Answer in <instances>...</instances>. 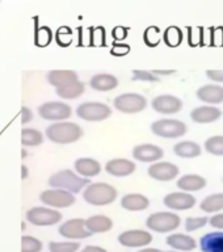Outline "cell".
I'll return each instance as SVG.
<instances>
[{"instance_id": "6da1fadb", "label": "cell", "mask_w": 223, "mask_h": 252, "mask_svg": "<svg viewBox=\"0 0 223 252\" xmlns=\"http://www.w3.org/2000/svg\"><path fill=\"white\" fill-rule=\"evenodd\" d=\"M46 137L49 141L58 145H70L79 141L83 137V129L75 122L59 121L50 125L46 129Z\"/></svg>"}, {"instance_id": "7a4b0ae2", "label": "cell", "mask_w": 223, "mask_h": 252, "mask_svg": "<svg viewBox=\"0 0 223 252\" xmlns=\"http://www.w3.org/2000/svg\"><path fill=\"white\" fill-rule=\"evenodd\" d=\"M117 197L118 190L108 183H91L83 192L84 201L94 206H106L113 204Z\"/></svg>"}, {"instance_id": "3957f363", "label": "cell", "mask_w": 223, "mask_h": 252, "mask_svg": "<svg viewBox=\"0 0 223 252\" xmlns=\"http://www.w3.org/2000/svg\"><path fill=\"white\" fill-rule=\"evenodd\" d=\"M91 181L87 177H82L78 173H75L71 169H62L55 172L54 175H51L49 179V185L51 188H58V189H64L68 192L79 193L84 187L90 185Z\"/></svg>"}, {"instance_id": "277c9868", "label": "cell", "mask_w": 223, "mask_h": 252, "mask_svg": "<svg viewBox=\"0 0 223 252\" xmlns=\"http://www.w3.org/2000/svg\"><path fill=\"white\" fill-rule=\"evenodd\" d=\"M181 218L175 212H157L150 214L146 220V226L150 231L158 234H171L180 227Z\"/></svg>"}, {"instance_id": "5b68a950", "label": "cell", "mask_w": 223, "mask_h": 252, "mask_svg": "<svg viewBox=\"0 0 223 252\" xmlns=\"http://www.w3.org/2000/svg\"><path fill=\"white\" fill-rule=\"evenodd\" d=\"M151 131L161 138H180L187 133V125L176 118H161L151 124Z\"/></svg>"}, {"instance_id": "8992f818", "label": "cell", "mask_w": 223, "mask_h": 252, "mask_svg": "<svg viewBox=\"0 0 223 252\" xmlns=\"http://www.w3.org/2000/svg\"><path fill=\"white\" fill-rule=\"evenodd\" d=\"M147 98L139 94H122L113 100L114 108L125 114H135L147 108Z\"/></svg>"}, {"instance_id": "52a82bcc", "label": "cell", "mask_w": 223, "mask_h": 252, "mask_svg": "<svg viewBox=\"0 0 223 252\" xmlns=\"http://www.w3.org/2000/svg\"><path fill=\"white\" fill-rule=\"evenodd\" d=\"M76 116L84 121L98 122L109 118L112 116V109L104 102L88 101L83 102L76 108Z\"/></svg>"}, {"instance_id": "ba28073f", "label": "cell", "mask_w": 223, "mask_h": 252, "mask_svg": "<svg viewBox=\"0 0 223 252\" xmlns=\"http://www.w3.org/2000/svg\"><path fill=\"white\" fill-rule=\"evenodd\" d=\"M39 200L49 208L66 209L70 208L76 202V197L74 193L64 190V189H47L39 194Z\"/></svg>"}, {"instance_id": "9c48e42d", "label": "cell", "mask_w": 223, "mask_h": 252, "mask_svg": "<svg viewBox=\"0 0 223 252\" xmlns=\"http://www.w3.org/2000/svg\"><path fill=\"white\" fill-rule=\"evenodd\" d=\"M62 213L49 206H35L27 212V220L34 226H54L62 220Z\"/></svg>"}, {"instance_id": "30bf717a", "label": "cell", "mask_w": 223, "mask_h": 252, "mask_svg": "<svg viewBox=\"0 0 223 252\" xmlns=\"http://www.w3.org/2000/svg\"><path fill=\"white\" fill-rule=\"evenodd\" d=\"M153 234L141 228H134V230H126L118 235V243L122 247L126 248H143L149 247V244L153 242Z\"/></svg>"}, {"instance_id": "8fae6325", "label": "cell", "mask_w": 223, "mask_h": 252, "mask_svg": "<svg viewBox=\"0 0 223 252\" xmlns=\"http://www.w3.org/2000/svg\"><path fill=\"white\" fill-rule=\"evenodd\" d=\"M58 232L59 235L70 240L87 239L92 235V232L87 228L86 220L83 218H72V220H64L59 226Z\"/></svg>"}, {"instance_id": "7c38bea8", "label": "cell", "mask_w": 223, "mask_h": 252, "mask_svg": "<svg viewBox=\"0 0 223 252\" xmlns=\"http://www.w3.org/2000/svg\"><path fill=\"white\" fill-rule=\"evenodd\" d=\"M38 114L47 121H64L71 117L72 109L70 105L62 101H49L39 105Z\"/></svg>"}, {"instance_id": "4fadbf2b", "label": "cell", "mask_w": 223, "mask_h": 252, "mask_svg": "<svg viewBox=\"0 0 223 252\" xmlns=\"http://www.w3.org/2000/svg\"><path fill=\"white\" fill-rule=\"evenodd\" d=\"M196 202V197L189 192H184V190L168 193L163 198V204H164L165 208L169 209V210H175V212L191 210L192 208H194Z\"/></svg>"}, {"instance_id": "5bb4252c", "label": "cell", "mask_w": 223, "mask_h": 252, "mask_svg": "<svg viewBox=\"0 0 223 252\" xmlns=\"http://www.w3.org/2000/svg\"><path fill=\"white\" fill-rule=\"evenodd\" d=\"M151 106L155 112L160 114H176L183 109V101L173 94H159L153 98Z\"/></svg>"}, {"instance_id": "9a60e30c", "label": "cell", "mask_w": 223, "mask_h": 252, "mask_svg": "<svg viewBox=\"0 0 223 252\" xmlns=\"http://www.w3.org/2000/svg\"><path fill=\"white\" fill-rule=\"evenodd\" d=\"M149 176L157 181H172L175 180L180 169L171 161H157L149 167Z\"/></svg>"}, {"instance_id": "2e32d148", "label": "cell", "mask_w": 223, "mask_h": 252, "mask_svg": "<svg viewBox=\"0 0 223 252\" xmlns=\"http://www.w3.org/2000/svg\"><path fill=\"white\" fill-rule=\"evenodd\" d=\"M163 157H164L163 149L153 143L138 145L133 149V158L142 163H157Z\"/></svg>"}, {"instance_id": "e0dca14e", "label": "cell", "mask_w": 223, "mask_h": 252, "mask_svg": "<svg viewBox=\"0 0 223 252\" xmlns=\"http://www.w3.org/2000/svg\"><path fill=\"white\" fill-rule=\"evenodd\" d=\"M165 243L169 248L180 252H191L198 247V243L193 236L183 232H171L165 238Z\"/></svg>"}, {"instance_id": "ac0fdd59", "label": "cell", "mask_w": 223, "mask_h": 252, "mask_svg": "<svg viewBox=\"0 0 223 252\" xmlns=\"http://www.w3.org/2000/svg\"><path fill=\"white\" fill-rule=\"evenodd\" d=\"M137 169V164L133 160L125 159V158H116L106 161L105 171L114 177H126L130 176Z\"/></svg>"}, {"instance_id": "d6986e66", "label": "cell", "mask_w": 223, "mask_h": 252, "mask_svg": "<svg viewBox=\"0 0 223 252\" xmlns=\"http://www.w3.org/2000/svg\"><path fill=\"white\" fill-rule=\"evenodd\" d=\"M197 98L210 105H218L223 102V87L218 84H205L196 92Z\"/></svg>"}, {"instance_id": "ffe728a7", "label": "cell", "mask_w": 223, "mask_h": 252, "mask_svg": "<svg viewBox=\"0 0 223 252\" xmlns=\"http://www.w3.org/2000/svg\"><path fill=\"white\" fill-rule=\"evenodd\" d=\"M221 117H222V110L212 105L197 106L191 112L192 121L197 124H212V122L218 121Z\"/></svg>"}, {"instance_id": "44dd1931", "label": "cell", "mask_w": 223, "mask_h": 252, "mask_svg": "<svg viewBox=\"0 0 223 252\" xmlns=\"http://www.w3.org/2000/svg\"><path fill=\"white\" fill-rule=\"evenodd\" d=\"M121 206L127 212H143L149 209L150 200L141 193H127L122 196Z\"/></svg>"}, {"instance_id": "7402d4cb", "label": "cell", "mask_w": 223, "mask_h": 252, "mask_svg": "<svg viewBox=\"0 0 223 252\" xmlns=\"http://www.w3.org/2000/svg\"><path fill=\"white\" fill-rule=\"evenodd\" d=\"M198 247L201 252H223V231H212L202 235Z\"/></svg>"}, {"instance_id": "603a6c76", "label": "cell", "mask_w": 223, "mask_h": 252, "mask_svg": "<svg viewBox=\"0 0 223 252\" xmlns=\"http://www.w3.org/2000/svg\"><path fill=\"white\" fill-rule=\"evenodd\" d=\"M75 171L82 177H95L101 172V164L94 158H79L75 160Z\"/></svg>"}, {"instance_id": "cb8c5ba5", "label": "cell", "mask_w": 223, "mask_h": 252, "mask_svg": "<svg viewBox=\"0 0 223 252\" xmlns=\"http://www.w3.org/2000/svg\"><path fill=\"white\" fill-rule=\"evenodd\" d=\"M176 185L177 188L184 192H198L206 187V179L200 175H196V173H189V175H184L180 179H177Z\"/></svg>"}, {"instance_id": "d4e9b609", "label": "cell", "mask_w": 223, "mask_h": 252, "mask_svg": "<svg viewBox=\"0 0 223 252\" xmlns=\"http://www.w3.org/2000/svg\"><path fill=\"white\" fill-rule=\"evenodd\" d=\"M92 90L98 92H109L118 87V79L112 74H96L90 80Z\"/></svg>"}, {"instance_id": "484cf974", "label": "cell", "mask_w": 223, "mask_h": 252, "mask_svg": "<svg viewBox=\"0 0 223 252\" xmlns=\"http://www.w3.org/2000/svg\"><path fill=\"white\" fill-rule=\"evenodd\" d=\"M46 79L49 84H51L55 88H59V87L76 82V80H79V76L72 70H53L46 75Z\"/></svg>"}, {"instance_id": "4316f807", "label": "cell", "mask_w": 223, "mask_h": 252, "mask_svg": "<svg viewBox=\"0 0 223 252\" xmlns=\"http://www.w3.org/2000/svg\"><path fill=\"white\" fill-rule=\"evenodd\" d=\"M86 226L92 234H104L113 228V220L110 217L104 214H96L87 218Z\"/></svg>"}, {"instance_id": "83f0119b", "label": "cell", "mask_w": 223, "mask_h": 252, "mask_svg": "<svg viewBox=\"0 0 223 252\" xmlns=\"http://www.w3.org/2000/svg\"><path fill=\"white\" fill-rule=\"evenodd\" d=\"M173 153L183 159H194L202 153L201 146L193 141H181L173 146Z\"/></svg>"}, {"instance_id": "f1b7e54d", "label": "cell", "mask_w": 223, "mask_h": 252, "mask_svg": "<svg viewBox=\"0 0 223 252\" xmlns=\"http://www.w3.org/2000/svg\"><path fill=\"white\" fill-rule=\"evenodd\" d=\"M86 91V84L80 80H76L74 83H70L67 86L59 87V88H55V92L61 98H64V100H74V98L80 97Z\"/></svg>"}, {"instance_id": "f546056e", "label": "cell", "mask_w": 223, "mask_h": 252, "mask_svg": "<svg viewBox=\"0 0 223 252\" xmlns=\"http://www.w3.org/2000/svg\"><path fill=\"white\" fill-rule=\"evenodd\" d=\"M200 209L206 214H216L223 210V193H213L201 201Z\"/></svg>"}, {"instance_id": "4dcf8cb0", "label": "cell", "mask_w": 223, "mask_h": 252, "mask_svg": "<svg viewBox=\"0 0 223 252\" xmlns=\"http://www.w3.org/2000/svg\"><path fill=\"white\" fill-rule=\"evenodd\" d=\"M43 142V134L35 129H23L21 131V143L23 146H38Z\"/></svg>"}, {"instance_id": "1f68e13d", "label": "cell", "mask_w": 223, "mask_h": 252, "mask_svg": "<svg viewBox=\"0 0 223 252\" xmlns=\"http://www.w3.org/2000/svg\"><path fill=\"white\" fill-rule=\"evenodd\" d=\"M163 39L167 46L169 47H176L179 46L183 41V32L180 28L177 27H169L165 29Z\"/></svg>"}, {"instance_id": "d6a6232c", "label": "cell", "mask_w": 223, "mask_h": 252, "mask_svg": "<svg viewBox=\"0 0 223 252\" xmlns=\"http://www.w3.org/2000/svg\"><path fill=\"white\" fill-rule=\"evenodd\" d=\"M205 150L212 155L223 157V135H214L208 138L204 145Z\"/></svg>"}, {"instance_id": "836d02e7", "label": "cell", "mask_w": 223, "mask_h": 252, "mask_svg": "<svg viewBox=\"0 0 223 252\" xmlns=\"http://www.w3.org/2000/svg\"><path fill=\"white\" fill-rule=\"evenodd\" d=\"M80 243L79 242H50L49 251L50 252H79Z\"/></svg>"}, {"instance_id": "e575fe53", "label": "cell", "mask_w": 223, "mask_h": 252, "mask_svg": "<svg viewBox=\"0 0 223 252\" xmlns=\"http://www.w3.org/2000/svg\"><path fill=\"white\" fill-rule=\"evenodd\" d=\"M206 224H209V217H188L185 220L184 227L187 232H194L200 228H204Z\"/></svg>"}, {"instance_id": "d590c367", "label": "cell", "mask_w": 223, "mask_h": 252, "mask_svg": "<svg viewBox=\"0 0 223 252\" xmlns=\"http://www.w3.org/2000/svg\"><path fill=\"white\" fill-rule=\"evenodd\" d=\"M42 247V242L34 236L24 235L21 238V252H41Z\"/></svg>"}, {"instance_id": "8d00e7d4", "label": "cell", "mask_w": 223, "mask_h": 252, "mask_svg": "<svg viewBox=\"0 0 223 252\" xmlns=\"http://www.w3.org/2000/svg\"><path fill=\"white\" fill-rule=\"evenodd\" d=\"M143 41L149 47H155L160 42V29L158 27H150L145 31Z\"/></svg>"}, {"instance_id": "74e56055", "label": "cell", "mask_w": 223, "mask_h": 252, "mask_svg": "<svg viewBox=\"0 0 223 252\" xmlns=\"http://www.w3.org/2000/svg\"><path fill=\"white\" fill-rule=\"evenodd\" d=\"M133 80L134 82H150L157 83L159 82V76L154 74L153 71L146 70H133Z\"/></svg>"}, {"instance_id": "f35d334b", "label": "cell", "mask_w": 223, "mask_h": 252, "mask_svg": "<svg viewBox=\"0 0 223 252\" xmlns=\"http://www.w3.org/2000/svg\"><path fill=\"white\" fill-rule=\"evenodd\" d=\"M130 46L127 43H122V42H116L110 50V54L114 55V57H125V55L129 54Z\"/></svg>"}, {"instance_id": "ab89813d", "label": "cell", "mask_w": 223, "mask_h": 252, "mask_svg": "<svg viewBox=\"0 0 223 252\" xmlns=\"http://www.w3.org/2000/svg\"><path fill=\"white\" fill-rule=\"evenodd\" d=\"M66 35H72V32L68 28H61L57 33V41L61 46H68L72 38H66Z\"/></svg>"}, {"instance_id": "60d3db41", "label": "cell", "mask_w": 223, "mask_h": 252, "mask_svg": "<svg viewBox=\"0 0 223 252\" xmlns=\"http://www.w3.org/2000/svg\"><path fill=\"white\" fill-rule=\"evenodd\" d=\"M209 224L216 230H221L223 231V213H216L212 217H209Z\"/></svg>"}, {"instance_id": "b9f144b4", "label": "cell", "mask_w": 223, "mask_h": 252, "mask_svg": "<svg viewBox=\"0 0 223 252\" xmlns=\"http://www.w3.org/2000/svg\"><path fill=\"white\" fill-rule=\"evenodd\" d=\"M127 29L124 27H117L114 28L113 32H112V35H113V38L116 39V41H124V39L127 37Z\"/></svg>"}, {"instance_id": "7bdbcfd3", "label": "cell", "mask_w": 223, "mask_h": 252, "mask_svg": "<svg viewBox=\"0 0 223 252\" xmlns=\"http://www.w3.org/2000/svg\"><path fill=\"white\" fill-rule=\"evenodd\" d=\"M206 76L212 82L223 83V70H208L206 71Z\"/></svg>"}, {"instance_id": "ee69618b", "label": "cell", "mask_w": 223, "mask_h": 252, "mask_svg": "<svg viewBox=\"0 0 223 252\" xmlns=\"http://www.w3.org/2000/svg\"><path fill=\"white\" fill-rule=\"evenodd\" d=\"M33 120V113H32V110L27 106H23L21 108V122H23L24 125L28 124V122H31Z\"/></svg>"}, {"instance_id": "f6af8a7d", "label": "cell", "mask_w": 223, "mask_h": 252, "mask_svg": "<svg viewBox=\"0 0 223 252\" xmlns=\"http://www.w3.org/2000/svg\"><path fill=\"white\" fill-rule=\"evenodd\" d=\"M79 252H106V250L100 247V246H86V247L82 248Z\"/></svg>"}, {"instance_id": "bcb514c9", "label": "cell", "mask_w": 223, "mask_h": 252, "mask_svg": "<svg viewBox=\"0 0 223 252\" xmlns=\"http://www.w3.org/2000/svg\"><path fill=\"white\" fill-rule=\"evenodd\" d=\"M153 72L157 75V76H160V75H164V76H165V75L175 74L176 71H175V70H154Z\"/></svg>"}, {"instance_id": "7dc6e473", "label": "cell", "mask_w": 223, "mask_h": 252, "mask_svg": "<svg viewBox=\"0 0 223 252\" xmlns=\"http://www.w3.org/2000/svg\"><path fill=\"white\" fill-rule=\"evenodd\" d=\"M138 252H165V251H161L159 248H154V247H143V248H139V251Z\"/></svg>"}, {"instance_id": "c3c4849f", "label": "cell", "mask_w": 223, "mask_h": 252, "mask_svg": "<svg viewBox=\"0 0 223 252\" xmlns=\"http://www.w3.org/2000/svg\"><path fill=\"white\" fill-rule=\"evenodd\" d=\"M23 179H25V177H27V167H24L23 165Z\"/></svg>"}, {"instance_id": "681fc988", "label": "cell", "mask_w": 223, "mask_h": 252, "mask_svg": "<svg viewBox=\"0 0 223 252\" xmlns=\"http://www.w3.org/2000/svg\"><path fill=\"white\" fill-rule=\"evenodd\" d=\"M165 252H180V251H175V250H172V251H165Z\"/></svg>"}, {"instance_id": "f907efd6", "label": "cell", "mask_w": 223, "mask_h": 252, "mask_svg": "<svg viewBox=\"0 0 223 252\" xmlns=\"http://www.w3.org/2000/svg\"><path fill=\"white\" fill-rule=\"evenodd\" d=\"M106 252H108V251H106Z\"/></svg>"}, {"instance_id": "816d5d0a", "label": "cell", "mask_w": 223, "mask_h": 252, "mask_svg": "<svg viewBox=\"0 0 223 252\" xmlns=\"http://www.w3.org/2000/svg\"><path fill=\"white\" fill-rule=\"evenodd\" d=\"M222 180H223V179H222Z\"/></svg>"}]
</instances>
